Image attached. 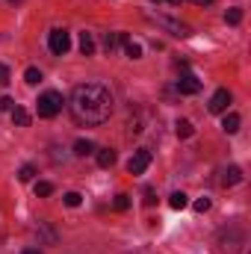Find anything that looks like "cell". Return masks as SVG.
<instances>
[{
  "mask_svg": "<svg viewBox=\"0 0 251 254\" xmlns=\"http://www.w3.org/2000/svg\"><path fill=\"white\" fill-rule=\"evenodd\" d=\"M71 113L80 125H104L113 116V95L101 83H83L71 95Z\"/></svg>",
  "mask_w": 251,
  "mask_h": 254,
  "instance_id": "cell-1",
  "label": "cell"
},
{
  "mask_svg": "<svg viewBox=\"0 0 251 254\" xmlns=\"http://www.w3.org/2000/svg\"><path fill=\"white\" fill-rule=\"evenodd\" d=\"M63 95L60 92H45V95H39V101H36V110H39V116L42 119H54V116H60L63 113Z\"/></svg>",
  "mask_w": 251,
  "mask_h": 254,
  "instance_id": "cell-2",
  "label": "cell"
},
{
  "mask_svg": "<svg viewBox=\"0 0 251 254\" xmlns=\"http://www.w3.org/2000/svg\"><path fill=\"white\" fill-rule=\"evenodd\" d=\"M48 48H51L57 57H63V54H68V48H71V36H68L65 30H54V33L48 36Z\"/></svg>",
  "mask_w": 251,
  "mask_h": 254,
  "instance_id": "cell-3",
  "label": "cell"
},
{
  "mask_svg": "<svg viewBox=\"0 0 251 254\" xmlns=\"http://www.w3.org/2000/svg\"><path fill=\"white\" fill-rule=\"evenodd\" d=\"M148 166H151V151H148V148H139V151L130 157V163H127V172H130V175H142Z\"/></svg>",
  "mask_w": 251,
  "mask_h": 254,
  "instance_id": "cell-4",
  "label": "cell"
},
{
  "mask_svg": "<svg viewBox=\"0 0 251 254\" xmlns=\"http://www.w3.org/2000/svg\"><path fill=\"white\" fill-rule=\"evenodd\" d=\"M178 92H184V95H198V92H201V80H198L195 74H184V77L178 80Z\"/></svg>",
  "mask_w": 251,
  "mask_h": 254,
  "instance_id": "cell-5",
  "label": "cell"
},
{
  "mask_svg": "<svg viewBox=\"0 0 251 254\" xmlns=\"http://www.w3.org/2000/svg\"><path fill=\"white\" fill-rule=\"evenodd\" d=\"M228 104H231V92H228V89H219V92L210 98V113H225Z\"/></svg>",
  "mask_w": 251,
  "mask_h": 254,
  "instance_id": "cell-6",
  "label": "cell"
},
{
  "mask_svg": "<svg viewBox=\"0 0 251 254\" xmlns=\"http://www.w3.org/2000/svg\"><path fill=\"white\" fill-rule=\"evenodd\" d=\"M157 24H163V27H166V30H172L175 36H189V27H187V24H181V21H172V18L157 15Z\"/></svg>",
  "mask_w": 251,
  "mask_h": 254,
  "instance_id": "cell-7",
  "label": "cell"
},
{
  "mask_svg": "<svg viewBox=\"0 0 251 254\" xmlns=\"http://www.w3.org/2000/svg\"><path fill=\"white\" fill-rule=\"evenodd\" d=\"M240 181H243V169H240V166H228V169L222 172V184H225V187H237Z\"/></svg>",
  "mask_w": 251,
  "mask_h": 254,
  "instance_id": "cell-8",
  "label": "cell"
},
{
  "mask_svg": "<svg viewBox=\"0 0 251 254\" xmlns=\"http://www.w3.org/2000/svg\"><path fill=\"white\" fill-rule=\"evenodd\" d=\"M95 157H98V166H101V169L116 166V151H113V148H101V151H95Z\"/></svg>",
  "mask_w": 251,
  "mask_h": 254,
  "instance_id": "cell-9",
  "label": "cell"
},
{
  "mask_svg": "<svg viewBox=\"0 0 251 254\" xmlns=\"http://www.w3.org/2000/svg\"><path fill=\"white\" fill-rule=\"evenodd\" d=\"M80 54H83V57H92V54H95V39H92V33H80Z\"/></svg>",
  "mask_w": 251,
  "mask_h": 254,
  "instance_id": "cell-10",
  "label": "cell"
},
{
  "mask_svg": "<svg viewBox=\"0 0 251 254\" xmlns=\"http://www.w3.org/2000/svg\"><path fill=\"white\" fill-rule=\"evenodd\" d=\"M12 122L18 127H27L30 125V113H27L24 107H15V110H12Z\"/></svg>",
  "mask_w": 251,
  "mask_h": 254,
  "instance_id": "cell-11",
  "label": "cell"
},
{
  "mask_svg": "<svg viewBox=\"0 0 251 254\" xmlns=\"http://www.w3.org/2000/svg\"><path fill=\"white\" fill-rule=\"evenodd\" d=\"M74 154H77V157H89V154H95V145H92L89 139H80V142L74 145Z\"/></svg>",
  "mask_w": 251,
  "mask_h": 254,
  "instance_id": "cell-12",
  "label": "cell"
},
{
  "mask_svg": "<svg viewBox=\"0 0 251 254\" xmlns=\"http://www.w3.org/2000/svg\"><path fill=\"white\" fill-rule=\"evenodd\" d=\"M222 130H225V133H237V130H240V116H237V113L225 116V122H222Z\"/></svg>",
  "mask_w": 251,
  "mask_h": 254,
  "instance_id": "cell-13",
  "label": "cell"
},
{
  "mask_svg": "<svg viewBox=\"0 0 251 254\" xmlns=\"http://www.w3.org/2000/svg\"><path fill=\"white\" fill-rule=\"evenodd\" d=\"M175 130H178V136H181V139H189V136H192V133H195V127L189 125L187 119H181V122H178V125H175Z\"/></svg>",
  "mask_w": 251,
  "mask_h": 254,
  "instance_id": "cell-14",
  "label": "cell"
},
{
  "mask_svg": "<svg viewBox=\"0 0 251 254\" xmlns=\"http://www.w3.org/2000/svg\"><path fill=\"white\" fill-rule=\"evenodd\" d=\"M24 80H27L30 86H39V83H42V71H39V68H27V71H24Z\"/></svg>",
  "mask_w": 251,
  "mask_h": 254,
  "instance_id": "cell-15",
  "label": "cell"
},
{
  "mask_svg": "<svg viewBox=\"0 0 251 254\" xmlns=\"http://www.w3.org/2000/svg\"><path fill=\"white\" fill-rule=\"evenodd\" d=\"M33 178H36V166H33V163L21 166V172H18V181H24V184H27V181H33Z\"/></svg>",
  "mask_w": 251,
  "mask_h": 254,
  "instance_id": "cell-16",
  "label": "cell"
},
{
  "mask_svg": "<svg viewBox=\"0 0 251 254\" xmlns=\"http://www.w3.org/2000/svg\"><path fill=\"white\" fill-rule=\"evenodd\" d=\"M169 204H172L175 210H184V207H187V195H184V192H172V198H169Z\"/></svg>",
  "mask_w": 251,
  "mask_h": 254,
  "instance_id": "cell-17",
  "label": "cell"
},
{
  "mask_svg": "<svg viewBox=\"0 0 251 254\" xmlns=\"http://www.w3.org/2000/svg\"><path fill=\"white\" fill-rule=\"evenodd\" d=\"M63 201H65V207H80L83 195H80V192H65V195H63Z\"/></svg>",
  "mask_w": 251,
  "mask_h": 254,
  "instance_id": "cell-18",
  "label": "cell"
},
{
  "mask_svg": "<svg viewBox=\"0 0 251 254\" xmlns=\"http://www.w3.org/2000/svg\"><path fill=\"white\" fill-rule=\"evenodd\" d=\"M51 192H54V184H48V181H39V184H36V195H39V198H48Z\"/></svg>",
  "mask_w": 251,
  "mask_h": 254,
  "instance_id": "cell-19",
  "label": "cell"
},
{
  "mask_svg": "<svg viewBox=\"0 0 251 254\" xmlns=\"http://www.w3.org/2000/svg\"><path fill=\"white\" fill-rule=\"evenodd\" d=\"M125 54L130 57V60H139V57H142V48H139L136 42H127V45H125Z\"/></svg>",
  "mask_w": 251,
  "mask_h": 254,
  "instance_id": "cell-20",
  "label": "cell"
},
{
  "mask_svg": "<svg viewBox=\"0 0 251 254\" xmlns=\"http://www.w3.org/2000/svg\"><path fill=\"white\" fill-rule=\"evenodd\" d=\"M116 45H119V33H107V36H104V51L110 54Z\"/></svg>",
  "mask_w": 251,
  "mask_h": 254,
  "instance_id": "cell-21",
  "label": "cell"
},
{
  "mask_svg": "<svg viewBox=\"0 0 251 254\" xmlns=\"http://www.w3.org/2000/svg\"><path fill=\"white\" fill-rule=\"evenodd\" d=\"M225 21H228V24H240V21H243V9H228Z\"/></svg>",
  "mask_w": 251,
  "mask_h": 254,
  "instance_id": "cell-22",
  "label": "cell"
},
{
  "mask_svg": "<svg viewBox=\"0 0 251 254\" xmlns=\"http://www.w3.org/2000/svg\"><path fill=\"white\" fill-rule=\"evenodd\" d=\"M127 207H130V195H125V192L116 195V210H127Z\"/></svg>",
  "mask_w": 251,
  "mask_h": 254,
  "instance_id": "cell-23",
  "label": "cell"
},
{
  "mask_svg": "<svg viewBox=\"0 0 251 254\" xmlns=\"http://www.w3.org/2000/svg\"><path fill=\"white\" fill-rule=\"evenodd\" d=\"M195 210H198V213H207V210H210V198H198V201H195Z\"/></svg>",
  "mask_w": 251,
  "mask_h": 254,
  "instance_id": "cell-24",
  "label": "cell"
},
{
  "mask_svg": "<svg viewBox=\"0 0 251 254\" xmlns=\"http://www.w3.org/2000/svg\"><path fill=\"white\" fill-rule=\"evenodd\" d=\"M0 110L12 113V110H15V101H12V98H0Z\"/></svg>",
  "mask_w": 251,
  "mask_h": 254,
  "instance_id": "cell-25",
  "label": "cell"
},
{
  "mask_svg": "<svg viewBox=\"0 0 251 254\" xmlns=\"http://www.w3.org/2000/svg\"><path fill=\"white\" fill-rule=\"evenodd\" d=\"M6 83H9V68L0 63V86H6Z\"/></svg>",
  "mask_w": 251,
  "mask_h": 254,
  "instance_id": "cell-26",
  "label": "cell"
},
{
  "mask_svg": "<svg viewBox=\"0 0 251 254\" xmlns=\"http://www.w3.org/2000/svg\"><path fill=\"white\" fill-rule=\"evenodd\" d=\"M142 195H145V204H148V207H151V204L157 201V198H154V190H151V187H145V192H142Z\"/></svg>",
  "mask_w": 251,
  "mask_h": 254,
  "instance_id": "cell-27",
  "label": "cell"
},
{
  "mask_svg": "<svg viewBox=\"0 0 251 254\" xmlns=\"http://www.w3.org/2000/svg\"><path fill=\"white\" fill-rule=\"evenodd\" d=\"M21 254H42V252H39V249H24Z\"/></svg>",
  "mask_w": 251,
  "mask_h": 254,
  "instance_id": "cell-28",
  "label": "cell"
},
{
  "mask_svg": "<svg viewBox=\"0 0 251 254\" xmlns=\"http://www.w3.org/2000/svg\"><path fill=\"white\" fill-rule=\"evenodd\" d=\"M192 3H198V6H207V3H210V0H192Z\"/></svg>",
  "mask_w": 251,
  "mask_h": 254,
  "instance_id": "cell-29",
  "label": "cell"
},
{
  "mask_svg": "<svg viewBox=\"0 0 251 254\" xmlns=\"http://www.w3.org/2000/svg\"><path fill=\"white\" fill-rule=\"evenodd\" d=\"M169 3H172V6H181V3H184V0H169Z\"/></svg>",
  "mask_w": 251,
  "mask_h": 254,
  "instance_id": "cell-30",
  "label": "cell"
},
{
  "mask_svg": "<svg viewBox=\"0 0 251 254\" xmlns=\"http://www.w3.org/2000/svg\"><path fill=\"white\" fill-rule=\"evenodd\" d=\"M12 3H18V0H12Z\"/></svg>",
  "mask_w": 251,
  "mask_h": 254,
  "instance_id": "cell-31",
  "label": "cell"
}]
</instances>
